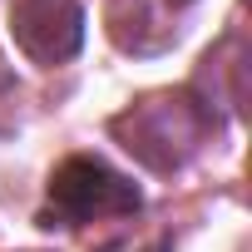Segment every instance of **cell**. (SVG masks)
<instances>
[{
    "label": "cell",
    "instance_id": "6da1fadb",
    "mask_svg": "<svg viewBox=\"0 0 252 252\" xmlns=\"http://www.w3.org/2000/svg\"><path fill=\"white\" fill-rule=\"evenodd\" d=\"M139 208H144V193L104 158L74 154L50 173V218H60L69 227L99 222V218H129Z\"/></svg>",
    "mask_w": 252,
    "mask_h": 252
},
{
    "label": "cell",
    "instance_id": "7a4b0ae2",
    "mask_svg": "<svg viewBox=\"0 0 252 252\" xmlns=\"http://www.w3.org/2000/svg\"><path fill=\"white\" fill-rule=\"evenodd\" d=\"M10 40L35 64H60L84 45V10L79 0H15L10 5Z\"/></svg>",
    "mask_w": 252,
    "mask_h": 252
}]
</instances>
